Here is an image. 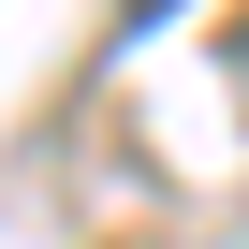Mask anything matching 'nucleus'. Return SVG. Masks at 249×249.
Here are the masks:
<instances>
[{
  "instance_id": "1",
  "label": "nucleus",
  "mask_w": 249,
  "mask_h": 249,
  "mask_svg": "<svg viewBox=\"0 0 249 249\" xmlns=\"http://www.w3.org/2000/svg\"><path fill=\"white\" fill-rule=\"evenodd\" d=\"M161 15H176V0H117V30H161Z\"/></svg>"
}]
</instances>
